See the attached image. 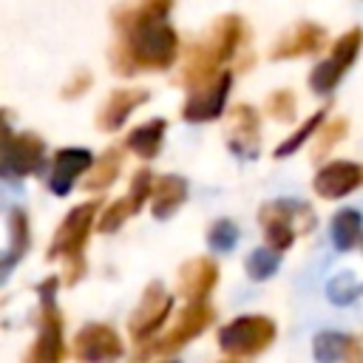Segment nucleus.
Masks as SVG:
<instances>
[{"label": "nucleus", "mask_w": 363, "mask_h": 363, "mask_svg": "<svg viewBox=\"0 0 363 363\" xmlns=\"http://www.w3.org/2000/svg\"><path fill=\"white\" fill-rule=\"evenodd\" d=\"M94 162L96 159L85 147H60L54 153V167H51V176H48L51 193L54 196H68L74 190L77 176H82L85 170H91Z\"/></svg>", "instance_id": "14"}, {"label": "nucleus", "mask_w": 363, "mask_h": 363, "mask_svg": "<svg viewBox=\"0 0 363 363\" xmlns=\"http://www.w3.org/2000/svg\"><path fill=\"white\" fill-rule=\"evenodd\" d=\"M119 173H122V150H119V147H108V150L94 162V167L88 170L85 190H102V187L113 184Z\"/></svg>", "instance_id": "24"}, {"label": "nucleus", "mask_w": 363, "mask_h": 363, "mask_svg": "<svg viewBox=\"0 0 363 363\" xmlns=\"http://www.w3.org/2000/svg\"><path fill=\"white\" fill-rule=\"evenodd\" d=\"M147 91L142 88H116L108 94V99L102 102L99 113H96V128L105 133H113L125 125V119L130 116V111H136L139 105L147 102Z\"/></svg>", "instance_id": "16"}, {"label": "nucleus", "mask_w": 363, "mask_h": 363, "mask_svg": "<svg viewBox=\"0 0 363 363\" xmlns=\"http://www.w3.org/2000/svg\"><path fill=\"white\" fill-rule=\"evenodd\" d=\"M207 37L210 40L187 48V57H184V65L179 74V82H184L190 91L201 88L218 77V65H224L235 54L238 43L244 37V20L238 14H224L216 20V26L210 28Z\"/></svg>", "instance_id": "2"}, {"label": "nucleus", "mask_w": 363, "mask_h": 363, "mask_svg": "<svg viewBox=\"0 0 363 363\" xmlns=\"http://www.w3.org/2000/svg\"><path fill=\"white\" fill-rule=\"evenodd\" d=\"M91 82H94V79H91V74H88V71H77V74H74V79H68V82H65L62 96H65V99H74V96H79L82 91H88V88H91Z\"/></svg>", "instance_id": "32"}, {"label": "nucleus", "mask_w": 363, "mask_h": 363, "mask_svg": "<svg viewBox=\"0 0 363 363\" xmlns=\"http://www.w3.org/2000/svg\"><path fill=\"white\" fill-rule=\"evenodd\" d=\"M164 130H167V122L164 119H150L139 128H133L125 139V147L133 150L136 156L142 159H153L159 150H162V139H164Z\"/></svg>", "instance_id": "22"}, {"label": "nucleus", "mask_w": 363, "mask_h": 363, "mask_svg": "<svg viewBox=\"0 0 363 363\" xmlns=\"http://www.w3.org/2000/svg\"><path fill=\"white\" fill-rule=\"evenodd\" d=\"M326 295H329L332 303H352V301L360 295V289H357V284L352 281L349 272H340L337 278H332V281L326 284Z\"/></svg>", "instance_id": "30"}, {"label": "nucleus", "mask_w": 363, "mask_h": 363, "mask_svg": "<svg viewBox=\"0 0 363 363\" xmlns=\"http://www.w3.org/2000/svg\"><path fill=\"white\" fill-rule=\"evenodd\" d=\"M275 340V323L267 315H241L218 332V346L230 357H252Z\"/></svg>", "instance_id": "5"}, {"label": "nucleus", "mask_w": 363, "mask_h": 363, "mask_svg": "<svg viewBox=\"0 0 363 363\" xmlns=\"http://www.w3.org/2000/svg\"><path fill=\"white\" fill-rule=\"evenodd\" d=\"M295 108H298V102H295L292 91H286V88L272 91V94L267 96V111H269L275 119H281V122L295 119Z\"/></svg>", "instance_id": "29"}, {"label": "nucleus", "mask_w": 363, "mask_h": 363, "mask_svg": "<svg viewBox=\"0 0 363 363\" xmlns=\"http://www.w3.org/2000/svg\"><path fill=\"white\" fill-rule=\"evenodd\" d=\"M31 244V233H28V216L23 207H11L9 210V250L3 255V278H9L11 267L28 252Z\"/></svg>", "instance_id": "21"}, {"label": "nucleus", "mask_w": 363, "mask_h": 363, "mask_svg": "<svg viewBox=\"0 0 363 363\" xmlns=\"http://www.w3.org/2000/svg\"><path fill=\"white\" fill-rule=\"evenodd\" d=\"M173 0H130L113 11L119 43L111 54L119 74L164 71L179 57V37L167 23Z\"/></svg>", "instance_id": "1"}, {"label": "nucleus", "mask_w": 363, "mask_h": 363, "mask_svg": "<svg viewBox=\"0 0 363 363\" xmlns=\"http://www.w3.org/2000/svg\"><path fill=\"white\" fill-rule=\"evenodd\" d=\"M326 31L315 23H298L295 28H289L272 48V60H292V57H303L312 54L323 45Z\"/></svg>", "instance_id": "18"}, {"label": "nucleus", "mask_w": 363, "mask_h": 363, "mask_svg": "<svg viewBox=\"0 0 363 363\" xmlns=\"http://www.w3.org/2000/svg\"><path fill=\"white\" fill-rule=\"evenodd\" d=\"M227 147L238 156V159H255L258 147H261V125H258V113L250 105H233V111L227 113Z\"/></svg>", "instance_id": "12"}, {"label": "nucleus", "mask_w": 363, "mask_h": 363, "mask_svg": "<svg viewBox=\"0 0 363 363\" xmlns=\"http://www.w3.org/2000/svg\"><path fill=\"white\" fill-rule=\"evenodd\" d=\"M213 318H216V312H213L210 303H204V301H190V303L182 309V315L176 318L173 329H167L162 337H156L150 346H145V349L139 352V357H164V354H176L182 346H187L193 337H199V335L213 323Z\"/></svg>", "instance_id": "6"}, {"label": "nucleus", "mask_w": 363, "mask_h": 363, "mask_svg": "<svg viewBox=\"0 0 363 363\" xmlns=\"http://www.w3.org/2000/svg\"><path fill=\"white\" fill-rule=\"evenodd\" d=\"M74 354L79 360H113L125 354V346L116 335V329L105 323H85L74 335Z\"/></svg>", "instance_id": "13"}, {"label": "nucleus", "mask_w": 363, "mask_h": 363, "mask_svg": "<svg viewBox=\"0 0 363 363\" xmlns=\"http://www.w3.org/2000/svg\"><path fill=\"white\" fill-rule=\"evenodd\" d=\"M82 275H85V258H82V252L68 255V258H65V284L74 286Z\"/></svg>", "instance_id": "33"}, {"label": "nucleus", "mask_w": 363, "mask_h": 363, "mask_svg": "<svg viewBox=\"0 0 363 363\" xmlns=\"http://www.w3.org/2000/svg\"><path fill=\"white\" fill-rule=\"evenodd\" d=\"M264 238L269 247L275 250H286L295 241V230L306 233L315 224L312 210L303 201H292V199H281V201H269L261 207L258 213Z\"/></svg>", "instance_id": "4"}, {"label": "nucleus", "mask_w": 363, "mask_h": 363, "mask_svg": "<svg viewBox=\"0 0 363 363\" xmlns=\"http://www.w3.org/2000/svg\"><path fill=\"white\" fill-rule=\"evenodd\" d=\"M207 244H210V250H216V252H230V250H235V244H238V227H235L230 218L213 221V227H210V233H207Z\"/></svg>", "instance_id": "27"}, {"label": "nucleus", "mask_w": 363, "mask_h": 363, "mask_svg": "<svg viewBox=\"0 0 363 363\" xmlns=\"http://www.w3.org/2000/svg\"><path fill=\"white\" fill-rule=\"evenodd\" d=\"M312 354L323 363H329V360H363V346L352 335L320 332L312 343Z\"/></svg>", "instance_id": "20"}, {"label": "nucleus", "mask_w": 363, "mask_h": 363, "mask_svg": "<svg viewBox=\"0 0 363 363\" xmlns=\"http://www.w3.org/2000/svg\"><path fill=\"white\" fill-rule=\"evenodd\" d=\"M218 281V264L207 255L190 258L179 267V292L187 301H204Z\"/></svg>", "instance_id": "17"}, {"label": "nucleus", "mask_w": 363, "mask_h": 363, "mask_svg": "<svg viewBox=\"0 0 363 363\" xmlns=\"http://www.w3.org/2000/svg\"><path fill=\"white\" fill-rule=\"evenodd\" d=\"M45 162V145L34 133H14L6 122L3 136V176L23 179L28 173H40Z\"/></svg>", "instance_id": "8"}, {"label": "nucleus", "mask_w": 363, "mask_h": 363, "mask_svg": "<svg viewBox=\"0 0 363 363\" xmlns=\"http://www.w3.org/2000/svg\"><path fill=\"white\" fill-rule=\"evenodd\" d=\"M323 113H326V111L312 113V116H309V119H306V122H303L292 136H286V139L275 147V159H286V156H292V153H295V150H298L309 136H315V133H318V128L323 125Z\"/></svg>", "instance_id": "26"}, {"label": "nucleus", "mask_w": 363, "mask_h": 363, "mask_svg": "<svg viewBox=\"0 0 363 363\" xmlns=\"http://www.w3.org/2000/svg\"><path fill=\"white\" fill-rule=\"evenodd\" d=\"M170 306H173V295H167L164 284L162 281H150L145 286V292H142L139 306L133 309V315L128 320V329H130L133 340H139V343L153 340V335L159 332V326L170 315Z\"/></svg>", "instance_id": "9"}, {"label": "nucleus", "mask_w": 363, "mask_h": 363, "mask_svg": "<svg viewBox=\"0 0 363 363\" xmlns=\"http://www.w3.org/2000/svg\"><path fill=\"white\" fill-rule=\"evenodd\" d=\"M99 213V201H85V204H77L74 210H68V216L60 221L54 238H51V247H48V258H68V255H77L82 252L85 247V238L91 233V224Z\"/></svg>", "instance_id": "10"}, {"label": "nucleus", "mask_w": 363, "mask_h": 363, "mask_svg": "<svg viewBox=\"0 0 363 363\" xmlns=\"http://www.w3.org/2000/svg\"><path fill=\"white\" fill-rule=\"evenodd\" d=\"M363 184V167L354 162H332L320 167L312 179V187L320 199H343Z\"/></svg>", "instance_id": "15"}, {"label": "nucleus", "mask_w": 363, "mask_h": 363, "mask_svg": "<svg viewBox=\"0 0 363 363\" xmlns=\"http://www.w3.org/2000/svg\"><path fill=\"white\" fill-rule=\"evenodd\" d=\"M278 267H281V250L275 247H258L247 258V275L252 281H267L269 275H275Z\"/></svg>", "instance_id": "25"}, {"label": "nucleus", "mask_w": 363, "mask_h": 363, "mask_svg": "<svg viewBox=\"0 0 363 363\" xmlns=\"http://www.w3.org/2000/svg\"><path fill=\"white\" fill-rule=\"evenodd\" d=\"M230 85H233V74L230 71H221L213 82L201 85V88H193L184 108H182V116L187 122H210V119H218L224 113V102H227V94H230Z\"/></svg>", "instance_id": "11"}, {"label": "nucleus", "mask_w": 363, "mask_h": 363, "mask_svg": "<svg viewBox=\"0 0 363 363\" xmlns=\"http://www.w3.org/2000/svg\"><path fill=\"white\" fill-rule=\"evenodd\" d=\"M130 216H133V210H130L128 199L122 196L119 201L108 204V210L102 213V218H99V233H113V230H119Z\"/></svg>", "instance_id": "31"}, {"label": "nucleus", "mask_w": 363, "mask_h": 363, "mask_svg": "<svg viewBox=\"0 0 363 363\" xmlns=\"http://www.w3.org/2000/svg\"><path fill=\"white\" fill-rule=\"evenodd\" d=\"M184 199H187V182L182 176L167 173L153 182V207L150 210L159 221H164L184 204Z\"/></svg>", "instance_id": "19"}, {"label": "nucleus", "mask_w": 363, "mask_h": 363, "mask_svg": "<svg viewBox=\"0 0 363 363\" xmlns=\"http://www.w3.org/2000/svg\"><path fill=\"white\" fill-rule=\"evenodd\" d=\"M57 286L60 278H45L43 284H37V295H40V309H37V340L31 346V352L26 354L31 363H57L65 357V335H62V315L57 306Z\"/></svg>", "instance_id": "3"}, {"label": "nucleus", "mask_w": 363, "mask_h": 363, "mask_svg": "<svg viewBox=\"0 0 363 363\" xmlns=\"http://www.w3.org/2000/svg\"><path fill=\"white\" fill-rule=\"evenodd\" d=\"M360 45H363V31H360V28H349V31L332 45V54H329L323 62H318V65L312 68V74H309V88H312L315 94H332L335 85L340 82V77L346 74V68L354 62Z\"/></svg>", "instance_id": "7"}, {"label": "nucleus", "mask_w": 363, "mask_h": 363, "mask_svg": "<svg viewBox=\"0 0 363 363\" xmlns=\"http://www.w3.org/2000/svg\"><path fill=\"white\" fill-rule=\"evenodd\" d=\"M360 235H363V216L357 210L346 207V210H337L332 216V244L340 252L352 250L360 241Z\"/></svg>", "instance_id": "23"}, {"label": "nucleus", "mask_w": 363, "mask_h": 363, "mask_svg": "<svg viewBox=\"0 0 363 363\" xmlns=\"http://www.w3.org/2000/svg\"><path fill=\"white\" fill-rule=\"evenodd\" d=\"M346 130H349V122H346V119H335V122H329V125H320L318 133H315L318 139H315L312 156H315V159H323V156L329 153V147L346 136Z\"/></svg>", "instance_id": "28"}]
</instances>
